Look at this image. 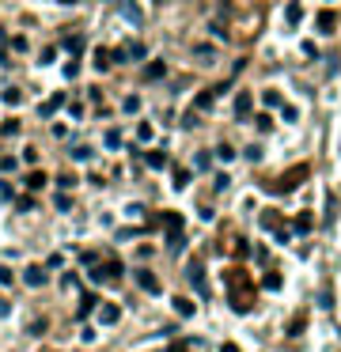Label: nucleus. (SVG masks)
<instances>
[{
  "label": "nucleus",
  "instance_id": "nucleus-1",
  "mask_svg": "<svg viewBox=\"0 0 341 352\" xmlns=\"http://www.w3.org/2000/svg\"><path fill=\"white\" fill-rule=\"evenodd\" d=\"M118 318H121V307H118V303H102V307H99V322H102V326H114Z\"/></svg>",
  "mask_w": 341,
  "mask_h": 352
},
{
  "label": "nucleus",
  "instance_id": "nucleus-2",
  "mask_svg": "<svg viewBox=\"0 0 341 352\" xmlns=\"http://www.w3.org/2000/svg\"><path fill=\"white\" fill-rule=\"evenodd\" d=\"M315 27H318V35H333V31H337V16H333V12H318Z\"/></svg>",
  "mask_w": 341,
  "mask_h": 352
},
{
  "label": "nucleus",
  "instance_id": "nucleus-3",
  "mask_svg": "<svg viewBox=\"0 0 341 352\" xmlns=\"http://www.w3.org/2000/svg\"><path fill=\"white\" fill-rule=\"evenodd\" d=\"M303 178H307V167L299 163V167H292V174H284V178H281V189H296Z\"/></svg>",
  "mask_w": 341,
  "mask_h": 352
},
{
  "label": "nucleus",
  "instance_id": "nucleus-4",
  "mask_svg": "<svg viewBox=\"0 0 341 352\" xmlns=\"http://www.w3.org/2000/svg\"><path fill=\"white\" fill-rule=\"evenodd\" d=\"M186 276H190V284H194L197 292L205 295V265H201V261H197V265H190V269H186Z\"/></svg>",
  "mask_w": 341,
  "mask_h": 352
},
{
  "label": "nucleus",
  "instance_id": "nucleus-5",
  "mask_svg": "<svg viewBox=\"0 0 341 352\" xmlns=\"http://www.w3.org/2000/svg\"><path fill=\"white\" fill-rule=\"evenodd\" d=\"M250 106H254V99L247 91H239L235 95V118H250Z\"/></svg>",
  "mask_w": 341,
  "mask_h": 352
},
{
  "label": "nucleus",
  "instance_id": "nucleus-6",
  "mask_svg": "<svg viewBox=\"0 0 341 352\" xmlns=\"http://www.w3.org/2000/svg\"><path fill=\"white\" fill-rule=\"evenodd\" d=\"M57 106H65V95H50V99H46L42 106H38V114H42V118H50V114H57Z\"/></svg>",
  "mask_w": 341,
  "mask_h": 352
},
{
  "label": "nucleus",
  "instance_id": "nucleus-7",
  "mask_svg": "<svg viewBox=\"0 0 341 352\" xmlns=\"http://www.w3.org/2000/svg\"><path fill=\"white\" fill-rule=\"evenodd\" d=\"M23 280L31 284V288H42V284H46V269H42V265H31V269L23 273Z\"/></svg>",
  "mask_w": 341,
  "mask_h": 352
},
{
  "label": "nucleus",
  "instance_id": "nucleus-8",
  "mask_svg": "<svg viewBox=\"0 0 341 352\" xmlns=\"http://www.w3.org/2000/svg\"><path fill=\"white\" fill-rule=\"evenodd\" d=\"M136 284H140L144 292H159V280H155V276L148 273V269H136Z\"/></svg>",
  "mask_w": 341,
  "mask_h": 352
},
{
  "label": "nucleus",
  "instance_id": "nucleus-9",
  "mask_svg": "<svg viewBox=\"0 0 341 352\" xmlns=\"http://www.w3.org/2000/svg\"><path fill=\"white\" fill-rule=\"evenodd\" d=\"M292 227H296V235H311V227H315V216H311V212H299Z\"/></svg>",
  "mask_w": 341,
  "mask_h": 352
},
{
  "label": "nucleus",
  "instance_id": "nucleus-10",
  "mask_svg": "<svg viewBox=\"0 0 341 352\" xmlns=\"http://www.w3.org/2000/svg\"><path fill=\"white\" fill-rule=\"evenodd\" d=\"M299 19H303V4H299V0H292L288 8H284V23H288V27H296Z\"/></svg>",
  "mask_w": 341,
  "mask_h": 352
},
{
  "label": "nucleus",
  "instance_id": "nucleus-11",
  "mask_svg": "<svg viewBox=\"0 0 341 352\" xmlns=\"http://www.w3.org/2000/svg\"><path fill=\"white\" fill-rule=\"evenodd\" d=\"M159 76H167V65H163V61H148L144 65V80H159Z\"/></svg>",
  "mask_w": 341,
  "mask_h": 352
},
{
  "label": "nucleus",
  "instance_id": "nucleus-12",
  "mask_svg": "<svg viewBox=\"0 0 341 352\" xmlns=\"http://www.w3.org/2000/svg\"><path fill=\"white\" fill-rule=\"evenodd\" d=\"M170 307L179 310V314H182V318H194V310H197V307H194V303H190V299H182V295H175V299H170Z\"/></svg>",
  "mask_w": 341,
  "mask_h": 352
},
{
  "label": "nucleus",
  "instance_id": "nucleus-13",
  "mask_svg": "<svg viewBox=\"0 0 341 352\" xmlns=\"http://www.w3.org/2000/svg\"><path fill=\"white\" fill-rule=\"evenodd\" d=\"M182 246H186V235H182V231H170V239H167V254H182Z\"/></svg>",
  "mask_w": 341,
  "mask_h": 352
},
{
  "label": "nucleus",
  "instance_id": "nucleus-14",
  "mask_svg": "<svg viewBox=\"0 0 341 352\" xmlns=\"http://www.w3.org/2000/svg\"><path fill=\"white\" fill-rule=\"evenodd\" d=\"M144 163L152 167V171H163V167H167V155H163V152H148V155H144Z\"/></svg>",
  "mask_w": 341,
  "mask_h": 352
},
{
  "label": "nucleus",
  "instance_id": "nucleus-15",
  "mask_svg": "<svg viewBox=\"0 0 341 352\" xmlns=\"http://www.w3.org/2000/svg\"><path fill=\"white\" fill-rule=\"evenodd\" d=\"M110 65H114V53H106V50H99V53H95V69H99V72H106Z\"/></svg>",
  "mask_w": 341,
  "mask_h": 352
},
{
  "label": "nucleus",
  "instance_id": "nucleus-16",
  "mask_svg": "<svg viewBox=\"0 0 341 352\" xmlns=\"http://www.w3.org/2000/svg\"><path fill=\"white\" fill-rule=\"evenodd\" d=\"M213 99H216V91H201L194 99V110H209V106H213Z\"/></svg>",
  "mask_w": 341,
  "mask_h": 352
},
{
  "label": "nucleus",
  "instance_id": "nucleus-17",
  "mask_svg": "<svg viewBox=\"0 0 341 352\" xmlns=\"http://www.w3.org/2000/svg\"><path fill=\"white\" fill-rule=\"evenodd\" d=\"M95 303H99V299H95L91 292H84V303H80V318H76V322H84V318H87V310H91Z\"/></svg>",
  "mask_w": 341,
  "mask_h": 352
},
{
  "label": "nucleus",
  "instance_id": "nucleus-18",
  "mask_svg": "<svg viewBox=\"0 0 341 352\" xmlns=\"http://www.w3.org/2000/svg\"><path fill=\"white\" fill-rule=\"evenodd\" d=\"M121 8H125V19H129V23H140V8H136L133 0H125Z\"/></svg>",
  "mask_w": 341,
  "mask_h": 352
},
{
  "label": "nucleus",
  "instance_id": "nucleus-19",
  "mask_svg": "<svg viewBox=\"0 0 341 352\" xmlns=\"http://www.w3.org/2000/svg\"><path fill=\"white\" fill-rule=\"evenodd\" d=\"M163 227H170V231H179V227H182V216H179V212H167V216H163Z\"/></svg>",
  "mask_w": 341,
  "mask_h": 352
},
{
  "label": "nucleus",
  "instance_id": "nucleus-20",
  "mask_svg": "<svg viewBox=\"0 0 341 352\" xmlns=\"http://www.w3.org/2000/svg\"><path fill=\"white\" fill-rule=\"evenodd\" d=\"M262 288H265V292H277V288H281V276H277V273H265Z\"/></svg>",
  "mask_w": 341,
  "mask_h": 352
},
{
  "label": "nucleus",
  "instance_id": "nucleus-21",
  "mask_svg": "<svg viewBox=\"0 0 341 352\" xmlns=\"http://www.w3.org/2000/svg\"><path fill=\"white\" fill-rule=\"evenodd\" d=\"M65 50L72 53V57H80V50H84V38H80V35H76V38H68V42H65Z\"/></svg>",
  "mask_w": 341,
  "mask_h": 352
},
{
  "label": "nucleus",
  "instance_id": "nucleus-22",
  "mask_svg": "<svg viewBox=\"0 0 341 352\" xmlns=\"http://www.w3.org/2000/svg\"><path fill=\"white\" fill-rule=\"evenodd\" d=\"M262 223H265V227H281V216L273 212V208H265V212H262Z\"/></svg>",
  "mask_w": 341,
  "mask_h": 352
},
{
  "label": "nucleus",
  "instance_id": "nucleus-23",
  "mask_svg": "<svg viewBox=\"0 0 341 352\" xmlns=\"http://www.w3.org/2000/svg\"><path fill=\"white\" fill-rule=\"evenodd\" d=\"M262 103H265V106H284V99H281V91H265Z\"/></svg>",
  "mask_w": 341,
  "mask_h": 352
},
{
  "label": "nucleus",
  "instance_id": "nucleus-24",
  "mask_svg": "<svg viewBox=\"0 0 341 352\" xmlns=\"http://www.w3.org/2000/svg\"><path fill=\"white\" fill-rule=\"evenodd\" d=\"M27 186H31V189H42V186H46V174H42V171L27 174Z\"/></svg>",
  "mask_w": 341,
  "mask_h": 352
},
{
  "label": "nucleus",
  "instance_id": "nucleus-25",
  "mask_svg": "<svg viewBox=\"0 0 341 352\" xmlns=\"http://www.w3.org/2000/svg\"><path fill=\"white\" fill-rule=\"evenodd\" d=\"M190 182H194V174H190V171H179V174H175V189H186Z\"/></svg>",
  "mask_w": 341,
  "mask_h": 352
},
{
  "label": "nucleus",
  "instance_id": "nucleus-26",
  "mask_svg": "<svg viewBox=\"0 0 341 352\" xmlns=\"http://www.w3.org/2000/svg\"><path fill=\"white\" fill-rule=\"evenodd\" d=\"M0 99H4L8 106H19V91H16V87H4V95H0Z\"/></svg>",
  "mask_w": 341,
  "mask_h": 352
},
{
  "label": "nucleus",
  "instance_id": "nucleus-27",
  "mask_svg": "<svg viewBox=\"0 0 341 352\" xmlns=\"http://www.w3.org/2000/svg\"><path fill=\"white\" fill-rule=\"evenodd\" d=\"M209 163H213V155H209V152H197V159H194V167H197V171H205Z\"/></svg>",
  "mask_w": 341,
  "mask_h": 352
},
{
  "label": "nucleus",
  "instance_id": "nucleus-28",
  "mask_svg": "<svg viewBox=\"0 0 341 352\" xmlns=\"http://www.w3.org/2000/svg\"><path fill=\"white\" fill-rule=\"evenodd\" d=\"M129 57H133V61H144L148 50H144V46H129Z\"/></svg>",
  "mask_w": 341,
  "mask_h": 352
},
{
  "label": "nucleus",
  "instance_id": "nucleus-29",
  "mask_svg": "<svg viewBox=\"0 0 341 352\" xmlns=\"http://www.w3.org/2000/svg\"><path fill=\"white\" fill-rule=\"evenodd\" d=\"M216 155H220V159H231V155H235V148H231V144H216Z\"/></svg>",
  "mask_w": 341,
  "mask_h": 352
},
{
  "label": "nucleus",
  "instance_id": "nucleus-30",
  "mask_svg": "<svg viewBox=\"0 0 341 352\" xmlns=\"http://www.w3.org/2000/svg\"><path fill=\"white\" fill-rule=\"evenodd\" d=\"M197 57H201V61H213L216 53H213V46H197Z\"/></svg>",
  "mask_w": 341,
  "mask_h": 352
},
{
  "label": "nucleus",
  "instance_id": "nucleus-31",
  "mask_svg": "<svg viewBox=\"0 0 341 352\" xmlns=\"http://www.w3.org/2000/svg\"><path fill=\"white\" fill-rule=\"evenodd\" d=\"M57 208H61V212H68V208H72V197H68V193H61V197H57Z\"/></svg>",
  "mask_w": 341,
  "mask_h": 352
},
{
  "label": "nucleus",
  "instance_id": "nucleus-32",
  "mask_svg": "<svg viewBox=\"0 0 341 352\" xmlns=\"http://www.w3.org/2000/svg\"><path fill=\"white\" fill-rule=\"evenodd\" d=\"M281 118H284V121H296L299 110H292V106H281Z\"/></svg>",
  "mask_w": 341,
  "mask_h": 352
},
{
  "label": "nucleus",
  "instance_id": "nucleus-33",
  "mask_svg": "<svg viewBox=\"0 0 341 352\" xmlns=\"http://www.w3.org/2000/svg\"><path fill=\"white\" fill-rule=\"evenodd\" d=\"M16 208H19V212H27V208H34V201L31 197H16Z\"/></svg>",
  "mask_w": 341,
  "mask_h": 352
},
{
  "label": "nucleus",
  "instance_id": "nucleus-34",
  "mask_svg": "<svg viewBox=\"0 0 341 352\" xmlns=\"http://www.w3.org/2000/svg\"><path fill=\"white\" fill-rule=\"evenodd\" d=\"M72 155H76L80 163H84V159H91V148H72Z\"/></svg>",
  "mask_w": 341,
  "mask_h": 352
},
{
  "label": "nucleus",
  "instance_id": "nucleus-35",
  "mask_svg": "<svg viewBox=\"0 0 341 352\" xmlns=\"http://www.w3.org/2000/svg\"><path fill=\"white\" fill-rule=\"evenodd\" d=\"M0 133H4V137H12V133H19V121H4V129H0Z\"/></svg>",
  "mask_w": 341,
  "mask_h": 352
},
{
  "label": "nucleus",
  "instance_id": "nucleus-36",
  "mask_svg": "<svg viewBox=\"0 0 341 352\" xmlns=\"http://www.w3.org/2000/svg\"><path fill=\"white\" fill-rule=\"evenodd\" d=\"M61 284H65V288H80V280H76V273H65V280H61Z\"/></svg>",
  "mask_w": 341,
  "mask_h": 352
},
{
  "label": "nucleus",
  "instance_id": "nucleus-37",
  "mask_svg": "<svg viewBox=\"0 0 341 352\" xmlns=\"http://www.w3.org/2000/svg\"><path fill=\"white\" fill-rule=\"evenodd\" d=\"M140 110V99H125V114H136Z\"/></svg>",
  "mask_w": 341,
  "mask_h": 352
},
{
  "label": "nucleus",
  "instance_id": "nucleus-38",
  "mask_svg": "<svg viewBox=\"0 0 341 352\" xmlns=\"http://www.w3.org/2000/svg\"><path fill=\"white\" fill-rule=\"evenodd\" d=\"M106 148H121V137H118V133H106Z\"/></svg>",
  "mask_w": 341,
  "mask_h": 352
},
{
  "label": "nucleus",
  "instance_id": "nucleus-39",
  "mask_svg": "<svg viewBox=\"0 0 341 352\" xmlns=\"http://www.w3.org/2000/svg\"><path fill=\"white\" fill-rule=\"evenodd\" d=\"M46 265H50V269H61V265H65V258H61V254H50V261H46Z\"/></svg>",
  "mask_w": 341,
  "mask_h": 352
},
{
  "label": "nucleus",
  "instance_id": "nucleus-40",
  "mask_svg": "<svg viewBox=\"0 0 341 352\" xmlns=\"http://www.w3.org/2000/svg\"><path fill=\"white\" fill-rule=\"evenodd\" d=\"M0 284H12V269L8 265H0Z\"/></svg>",
  "mask_w": 341,
  "mask_h": 352
},
{
  "label": "nucleus",
  "instance_id": "nucleus-41",
  "mask_svg": "<svg viewBox=\"0 0 341 352\" xmlns=\"http://www.w3.org/2000/svg\"><path fill=\"white\" fill-rule=\"evenodd\" d=\"M167 352H190V344H182V341H179V344H170Z\"/></svg>",
  "mask_w": 341,
  "mask_h": 352
},
{
  "label": "nucleus",
  "instance_id": "nucleus-42",
  "mask_svg": "<svg viewBox=\"0 0 341 352\" xmlns=\"http://www.w3.org/2000/svg\"><path fill=\"white\" fill-rule=\"evenodd\" d=\"M220 352H239V348H235V344H224V348H220Z\"/></svg>",
  "mask_w": 341,
  "mask_h": 352
},
{
  "label": "nucleus",
  "instance_id": "nucleus-43",
  "mask_svg": "<svg viewBox=\"0 0 341 352\" xmlns=\"http://www.w3.org/2000/svg\"><path fill=\"white\" fill-rule=\"evenodd\" d=\"M61 4H72V0H61Z\"/></svg>",
  "mask_w": 341,
  "mask_h": 352
}]
</instances>
